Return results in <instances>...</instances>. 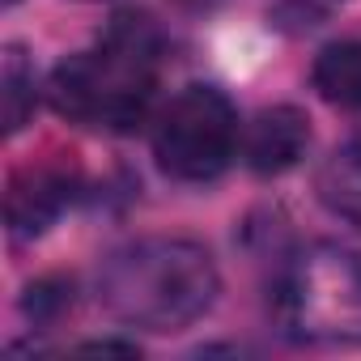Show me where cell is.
Segmentation results:
<instances>
[{"label":"cell","mask_w":361,"mask_h":361,"mask_svg":"<svg viewBox=\"0 0 361 361\" xmlns=\"http://www.w3.org/2000/svg\"><path fill=\"white\" fill-rule=\"evenodd\" d=\"M166 64V30L136 9L106 22L98 47L60 60L47 77L56 115L98 132H132L145 123Z\"/></svg>","instance_id":"cell-1"},{"label":"cell","mask_w":361,"mask_h":361,"mask_svg":"<svg viewBox=\"0 0 361 361\" xmlns=\"http://www.w3.org/2000/svg\"><path fill=\"white\" fill-rule=\"evenodd\" d=\"M98 306L128 327L145 331H183L204 319L221 293V272L196 238L149 234L115 247L98 264L94 281Z\"/></svg>","instance_id":"cell-2"},{"label":"cell","mask_w":361,"mask_h":361,"mask_svg":"<svg viewBox=\"0 0 361 361\" xmlns=\"http://www.w3.org/2000/svg\"><path fill=\"white\" fill-rule=\"evenodd\" d=\"M276 319L306 344H361V255L340 243L298 251L276 289Z\"/></svg>","instance_id":"cell-3"},{"label":"cell","mask_w":361,"mask_h":361,"mask_svg":"<svg viewBox=\"0 0 361 361\" xmlns=\"http://www.w3.org/2000/svg\"><path fill=\"white\" fill-rule=\"evenodd\" d=\"M243 149L238 111L217 85H183L153 119V157L174 183H213Z\"/></svg>","instance_id":"cell-4"},{"label":"cell","mask_w":361,"mask_h":361,"mask_svg":"<svg viewBox=\"0 0 361 361\" xmlns=\"http://www.w3.org/2000/svg\"><path fill=\"white\" fill-rule=\"evenodd\" d=\"M81 192V170L73 157L51 153L39 161H26L22 170H13L9 192H5V226L13 243H35L43 238L64 209L77 200Z\"/></svg>","instance_id":"cell-5"},{"label":"cell","mask_w":361,"mask_h":361,"mask_svg":"<svg viewBox=\"0 0 361 361\" xmlns=\"http://www.w3.org/2000/svg\"><path fill=\"white\" fill-rule=\"evenodd\" d=\"M306 149H310V115L289 102L259 111L243 132V161L259 178L289 174L293 166H302Z\"/></svg>","instance_id":"cell-6"},{"label":"cell","mask_w":361,"mask_h":361,"mask_svg":"<svg viewBox=\"0 0 361 361\" xmlns=\"http://www.w3.org/2000/svg\"><path fill=\"white\" fill-rule=\"evenodd\" d=\"M314 196L331 217L361 230V140L336 145L323 157V166L314 174Z\"/></svg>","instance_id":"cell-7"},{"label":"cell","mask_w":361,"mask_h":361,"mask_svg":"<svg viewBox=\"0 0 361 361\" xmlns=\"http://www.w3.org/2000/svg\"><path fill=\"white\" fill-rule=\"evenodd\" d=\"M310 85L323 102L340 111H361V43L357 39L327 43L310 64Z\"/></svg>","instance_id":"cell-8"},{"label":"cell","mask_w":361,"mask_h":361,"mask_svg":"<svg viewBox=\"0 0 361 361\" xmlns=\"http://www.w3.org/2000/svg\"><path fill=\"white\" fill-rule=\"evenodd\" d=\"M0 85H5V132L18 136L30 115H35V102H39V85H35V64L26 56V47L9 43L5 56H0Z\"/></svg>","instance_id":"cell-9"},{"label":"cell","mask_w":361,"mask_h":361,"mask_svg":"<svg viewBox=\"0 0 361 361\" xmlns=\"http://www.w3.org/2000/svg\"><path fill=\"white\" fill-rule=\"evenodd\" d=\"M73 306H77V285H73V276L51 272V276H39V281H30V285L22 289V314H26V323H30L35 331L60 327V323L73 314Z\"/></svg>","instance_id":"cell-10"},{"label":"cell","mask_w":361,"mask_h":361,"mask_svg":"<svg viewBox=\"0 0 361 361\" xmlns=\"http://www.w3.org/2000/svg\"><path fill=\"white\" fill-rule=\"evenodd\" d=\"M85 353H136V344L132 340H90V344H81Z\"/></svg>","instance_id":"cell-11"},{"label":"cell","mask_w":361,"mask_h":361,"mask_svg":"<svg viewBox=\"0 0 361 361\" xmlns=\"http://www.w3.org/2000/svg\"><path fill=\"white\" fill-rule=\"evenodd\" d=\"M178 9H192V13H204V9H213L217 0H174Z\"/></svg>","instance_id":"cell-12"},{"label":"cell","mask_w":361,"mask_h":361,"mask_svg":"<svg viewBox=\"0 0 361 361\" xmlns=\"http://www.w3.org/2000/svg\"><path fill=\"white\" fill-rule=\"evenodd\" d=\"M9 5H18V0H5V9H9Z\"/></svg>","instance_id":"cell-13"}]
</instances>
